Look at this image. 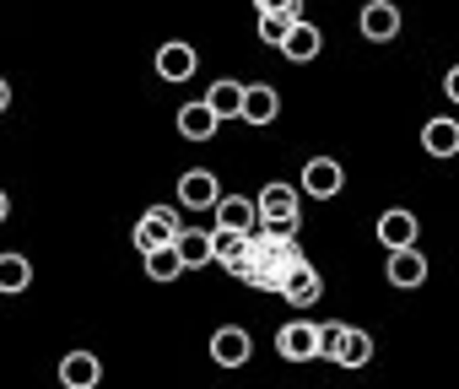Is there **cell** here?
I'll return each instance as SVG.
<instances>
[{
    "label": "cell",
    "instance_id": "1",
    "mask_svg": "<svg viewBox=\"0 0 459 389\" xmlns=\"http://www.w3.org/2000/svg\"><path fill=\"white\" fill-rule=\"evenodd\" d=\"M308 255H303V244H298V233L292 238H276V233H249V260H244V271H238V281H249V287H260V292H281V281L303 265Z\"/></svg>",
    "mask_w": 459,
    "mask_h": 389
},
{
    "label": "cell",
    "instance_id": "2",
    "mask_svg": "<svg viewBox=\"0 0 459 389\" xmlns=\"http://www.w3.org/2000/svg\"><path fill=\"white\" fill-rule=\"evenodd\" d=\"M319 357H330L335 367H368L373 362V335L346 324V319H330V324H319Z\"/></svg>",
    "mask_w": 459,
    "mask_h": 389
},
{
    "label": "cell",
    "instance_id": "3",
    "mask_svg": "<svg viewBox=\"0 0 459 389\" xmlns=\"http://www.w3.org/2000/svg\"><path fill=\"white\" fill-rule=\"evenodd\" d=\"M341 184H346V168H341L335 157H314V162H303L298 194H308V201H335Z\"/></svg>",
    "mask_w": 459,
    "mask_h": 389
},
{
    "label": "cell",
    "instance_id": "4",
    "mask_svg": "<svg viewBox=\"0 0 459 389\" xmlns=\"http://www.w3.org/2000/svg\"><path fill=\"white\" fill-rule=\"evenodd\" d=\"M249 351H255V341H249L244 324H221V330L211 335V362H216V367H244Z\"/></svg>",
    "mask_w": 459,
    "mask_h": 389
},
{
    "label": "cell",
    "instance_id": "5",
    "mask_svg": "<svg viewBox=\"0 0 459 389\" xmlns=\"http://www.w3.org/2000/svg\"><path fill=\"white\" fill-rule=\"evenodd\" d=\"M216 194H221L216 173H205V168L178 173V206H184V212H211V206H216Z\"/></svg>",
    "mask_w": 459,
    "mask_h": 389
},
{
    "label": "cell",
    "instance_id": "6",
    "mask_svg": "<svg viewBox=\"0 0 459 389\" xmlns=\"http://www.w3.org/2000/svg\"><path fill=\"white\" fill-rule=\"evenodd\" d=\"M173 233H178V212L173 206H152L141 222H135V249L146 255V249H162V244H173Z\"/></svg>",
    "mask_w": 459,
    "mask_h": 389
},
{
    "label": "cell",
    "instance_id": "7",
    "mask_svg": "<svg viewBox=\"0 0 459 389\" xmlns=\"http://www.w3.org/2000/svg\"><path fill=\"white\" fill-rule=\"evenodd\" d=\"M384 281L389 287H421L427 281V260H421V249L416 244H405V249H389V260H384Z\"/></svg>",
    "mask_w": 459,
    "mask_h": 389
},
{
    "label": "cell",
    "instance_id": "8",
    "mask_svg": "<svg viewBox=\"0 0 459 389\" xmlns=\"http://www.w3.org/2000/svg\"><path fill=\"white\" fill-rule=\"evenodd\" d=\"M276 351H281L287 362H314V357H319V324H308V319H292V324H281V335H276Z\"/></svg>",
    "mask_w": 459,
    "mask_h": 389
},
{
    "label": "cell",
    "instance_id": "9",
    "mask_svg": "<svg viewBox=\"0 0 459 389\" xmlns=\"http://www.w3.org/2000/svg\"><path fill=\"white\" fill-rule=\"evenodd\" d=\"M276 49H281V55H287L292 65H308V60H319V49H325V33H319L314 22H303V17H298V22L287 28V39H281Z\"/></svg>",
    "mask_w": 459,
    "mask_h": 389
},
{
    "label": "cell",
    "instance_id": "10",
    "mask_svg": "<svg viewBox=\"0 0 459 389\" xmlns=\"http://www.w3.org/2000/svg\"><path fill=\"white\" fill-rule=\"evenodd\" d=\"M281 298H287V303H292L298 314H308V308H314V303L325 298V281H319V271H314V265L303 260V265H298V271H292V276L281 281Z\"/></svg>",
    "mask_w": 459,
    "mask_h": 389
},
{
    "label": "cell",
    "instance_id": "11",
    "mask_svg": "<svg viewBox=\"0 0 459 389\" xmlns=\"http://www.w3.org/2000/svg\"><path fill=\"white\" fill-rule=\"evenodd\" d=\"M216 228L221 233H255V201L249 194H216Z\"/></svg>",
    "mask_w": 459,
    "mask_h": 389
},
{
    "label": "cell",
    "instance_id": "12",
    "mask_svg": "<svg viewBox=\"0 0 459 389\" xmlns=\"http://www.w3.org/2000/svg\"><path fill=\"white\" fill-rule=\"evenodd\" d=\"M394 33H400V6H394V0H368V6H362V39L389 44Z\"/></svg>",
    "mask_w": 459,
    "mask_h": 389
},
{
    "label": "cell",
    "instance_id": "13",
    "mask_svg": "<svg viewBox=\"0 0 459 389\" xmlns=\"http://www.w3.org/2000/svg\"><path fill=\"white\" fill-rule=\"evenodd\" d=\"M195 71H200V65H195V44L173 39V44L157 49V76H162V82H189Z\"/></svg>",
    "mask_w": 459,
    "mask_h": 389
},
{
    "label": "cell",
    "instance_id": "14",
    "mask_svg": "<svg viewBox=\"0 0 459 389\" xmlns=\"http://www.w3.org/2000/svg\"><path fill=\"white\" fill-rule=\"evenodd\" d=\"M173 255H178L184 271L211 265V233H205V228H178V233H173Z\"/></svg>",
    "mask_w": 459,
    "mask_h": 389
},
{
    "label": "cell",
    "instance_id": "15",
    "mask_svg": "<svg viewBox=\"0 0 459 389\" xmlns=\"http://www.w3.org/2000/svg\"><path fill=\"white\" fill-rule=\"evenodd\" d=\"M60 384H65V389H98V384H103V362H98L92 351H71V357L60 362Z\"/></svg>",
    "mask_w": 459,
    "mask_h": 389
},
{
    "label": "cell",
    "instance_id": "16",
    "mask_svg": "<svg viewBox=\"0 0 459 389\" xmlns=\"http://www.w3.org/2000/svg\"><path fill=\"white\" fill-rule=\"evenodd\" d=\"M276 114H281V98H276V87H244L238 119H249V125H271Z\"/></svg>",
    "mask_w": 459,
    "mask_h": 389
},
{
    "label": "cell",
    "instance_id": "17",
    "mask_svg": "<svg viewBox=\"0 0 459 389\" xmlns=\"http://www.w3.org/2000/svg\"><path fill=\"white\" fill-rule=\"evenodd\" d=\"M211 260H221L227 271L238 276L244 260H249V233H221V228H216V233H211Z\"/></svg>",
    "mask_w": 459,
    "mask_h": 389
},
{
    "label": "cell",
    "instance_id": "18",
    "mask_svg": "<svg viewBox=\"0 0 459 389\" xmlns=\"http://www.w3.org/2000/svg\"><path fill=\"white\" fill-rule=\"evenodd\" d=\"M421 151L427 157H454L459 151V125L454 119H427L421 125Z\"/></svg>",
    "mask_w": 459,
    "mask_h": 389
},
{
    "label": "cell",
    "instance_id": "19",
    "mask_svg": "<svg viewBox=\"0 0 459 389\" xmlns=\"http://www.w3.org/2000/svg\"><path fill=\"white\" fill-rule=\"evenodd\" d=\"M200 103H205L216 119H238V103H244V82H227V76H221V82H211V92H205Z\"/></svg>",
    "mask_w": 459,
    "mask_h": 389
},
{
    "label": "cell",
    "instance_id": "20",
    "mask_svg": "<svg viewBox=\"0 0 459 389\" xmlns=\"http://www.w3.org/2000/svg\"><path fill=\"white\" fill-rule=\"evenodd\" d=\"M216 125H221V119H216L205 103H184V108H178V135H184V141H211Z\"/></svg>",
    "mask_w": 459,
    "mask_h": 389
},
{
    "label": "cell",
    "instance_id": "21",
    "mask_svg": "<svg viewBox=\"0 0 459 389\" xmlns=\"http://www.w3.org/2000/svg\"><path fill=\"white\" fill-rule=\"evenodd\" d=\"M378 244H384V249L416 244V217H411V212H384V217H378Z\"/></svg>",
    "mask_w": 459,
    "mask_h": 389
},
{
    "label": "cell",
    "instance_id": "22",
    "mask_svg": "<svg viewBox=\"0 0 459 389\" xmlns=\"http://www.w3.org/2000/svg\"><path fill=\"white\" fill-rule=\"evenodd\" d=\"M28 281H33V265H28V255H0V292H6V298H17V292H28Z\"/></svg>",
    "mask_w": 459,
    "mask_h": 389
},
{
    "label": "cell",
    "instance_id": "23",
    "mask_svg": "<svg viewBox=\"0 0 459 389\" xmlns=\"http://www.w3.org/2000/svg\"><path fill=\"white\" fill-rule=\"evenodd\" d=\"M178 255H173V244H162V249H146V276L152 281H178Z\"/></svg>",
    "mask_w": 459,
    "mask_h": 389
},
{
    "label": "cell",
    "instance_id": "24",
    "mask_svg": "<svg viewBox=\"0 0 459 389\" xmlns=\"http://www.w3.org/2000/svg\"><path fill=\"white\" fill-rule=\"evenodd\" d=\"M255 12L260 17H292L298 22L303 17V0H255Z\"/></svg>",
    "mask_w": 459,
    "mask_h": 389
},
{
    "label": "cell",
    "instance_id": "25",
    "mask_svg": "<svg viewBox=\"0 0 459 389\" xmlns=\"http://www.w3.org/2000/svg\"><path fill=\"white\" fill-rule=\"evenodd\" d=\"M287 28H292V17H260V39H265V44H281Z\"/></svg>",
    "mask_w": 459,
    "mask_h": 389
},
{
    "label": "cell",
    "instance_id": "26",
    "mask_svg": "<svg viewBox=\"0 0 459 389\" xmlns=\"http://www.w3.org/2000/svg\"><path fill=\"white\" fill-rule=\"evenodd\" d=\"M6 108H12V82L0 76V114H6Z\"/></svg>",
    "mask_w": 459,
    "mask_h": 389
},
{
    "label": "cell",
    "instance_id": "27",
    "mask_svg": "<svg viewBox=\"0 0 459 389\" xmlns=\"http://www.w3.org/2000/svg\"><path fill=\"white\" fill-rule=\"evenodd\" d=\"M6 217H12V194H6V189H0V222H6Z\"/></svg>",
    "mask_w": 459,
    "mask_h": 389
}]
</instances>
